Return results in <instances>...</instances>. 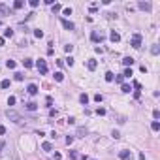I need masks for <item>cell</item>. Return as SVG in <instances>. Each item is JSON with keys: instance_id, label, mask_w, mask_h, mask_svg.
Segmentation results:
<instances>
[{"instance_id": "34", "label": "cell", "mask_w": 160, "mask_h": 160, "mask_svg": "<svg viewBox=\"0 0 160 160\" xmlns=\"http://www.w3.org/2000/svg\"><path fill=\"white\" fill-rule=\"evenodd\" d=\"M28 4H30V6H32V8H38V4H40V2H38V0H30Z\"/></svg>"}, {"instance_id": "31", "label": "cell", "mask_w": 160, "mask_h": 160, "mask_svg": "<svg viewBox=\"0 0 160 160\" xmlns=\"http://www.w3.org/2000/svg\"><path fill=\"white\" fill-rule=\"evenodd\" d=\"M115 81H117V83H121V85H122V81H124V77H122V74H121V76H115Z\"/></svg>"}, {"instance_id": "26", "label": "cell", "mask_w": 160, "mask_h": 160, "mask_svg": "<svg viewBox=\"0 0 160 160\" xmlns=\"http://www.w3.org/2000/svg\"><path fill=\"white\" fill-rule=\"evenodd\" d=\"M23 79H25V76H23L21 72H17L15 74V81H23Z\"/></svg>"}, {"instance_id": "32", "label": "cell", "mask_w": 160, "mask_h": 160, "mask_svg": "<svg viewBox=\"0 0 160 160\" xmlns=\"http://www.w3.org/2000/svg\"><path fill=\"white\" fill-rule=\"evenodd\" d=\"M111 136H113V139H119V138H121V134H119V130H113V132H111Z\"/></svg>"}, {"instance_id": "2", "label": "cell", "mask_w": 160, "mask_h": 160, "mask_svg": "<svg viewBox=\"0 0 160 160\" xmlns=\"http://www.w3.org/2000/svg\"><path fill=\"white\" fill-rule=\"evenodd\" d=\"M132 47H134V49H139V47H141V34L136 32L134 36H132Z\"/></svg>"}, {"instance_id": "30", "label": "cell", "mask_w": 160, "mask_h": 160, "mask_svg": "<svg viewBox=\"0 0 160 160\" xmlns=\"http://www.w3.org/2000/svg\"><path fill=\"white\" fill-rule=\"evenodd\" d=\"M62 13L64 15H72V8H62Z\"/></svg>"}, {"instance_id": "6", "label": "cell", "mask_w": 160, "mask_h": 160, "mask_svg": "<svg viewBox=\"0 0 160 160\" xmlns=\"http://www.w3.org/2000/svg\"><path fill=\"white\" fill-rule=\"evenodd\" d=\"M90 40H92V42H102V40H104V36H102L98 30H92V34H90Z\"/></svg>"}, {"instance_id": "42", "label": "cell", "mask_w": 160, "mask_h": 160, "mask_svg": "<svg viewBox=\"0 0 160 160\" xmlns=\"http://www.w3.org/2000/svg\"><path fill=\"white\" fill-rule=\"evenodd\" d=\"M6 134V126H2V124H0V136H4Z\"/></svg>"}, {"instance_id": "5", "label": "cell", "mask_w": 160, "mask_h": 160, "mask_svg": "<svg viewBox=\"0 0 160 160\" xmlns=\"http://www.w3.org/2000/svg\"><path fill=\"white\" fill-rule=\"evenodd\" d=\"M138 8L139 9H143V11H151V2H138Z\"/></svg>"}, {"instance_id": "8", "label": "cell", "mask_w": 160, "mask_h": 160, "mask_svg": "<svg viewBox=\"0 0 160 160\" xmlns=\"http://www.w3.org/2000/svg\"><path fill=\"white\" fill-rule=\"evenodd\" d=\"M96 66H98V62H96L94 59H88V60H87V68L90 70V72H92V70H96Z\"/></svg>"}, {"instance_id": "20", "label": "cell", "mask_w": 160, "mask_h": 160, "mask_svg": "<svg viewBox=\"0 0 160 160\" xmlns=\"http://www.w3.org/2000/svg\"><path fill=\"white\" fill-rule=\"evenodd\" d=\"M55 81H59V83H60V81H64V74L62 72H57L55 74Z\"/></svg>"}, {"instance_id": "36", "label": "cell", "mask_w": 160, "mask_h": 160, "mask_svg": "<svg viewBox=\"0 0 160 160\" xmlns=\"http://www.w3.org/2000/svg\"><path fill=\"white\" fill-rule=\"evenodd\" d=\"M0 11L6 13V11H8V6H6V4H0Z\"/></svg>"}, {"instance_id": "9", "label": "cell", "mask_w": 160, "mask_h": 160, "mask_svg": "<svg viewBox=\"0 0 160 160\" xmlns=\"http://www.w3.org/2000/svg\"><path fill=\"white\" fill-rule=\"evenodd\" d=\"M109 40H111L113 43H117L119 40H121V34H119V32H115V30H111V34H109Z\"/></svg>"}, {"instance_id": "38", "label": "cell", "mask_w": 160, "mask_h": 160, "mask_svg": "<svg viewBox=\"0 0 160 160\" xmlns=\"http://www.w3.org/2000/svg\"><path fill=\"white\" fill-rule=\"evenodd\" d=\"M94 102H98V104H100V102H102V94H94Z\"/></svg>"}, {"instance_id": "25", "label": "cell", "mask_w": 160, "mask_h": 160, "mask_svg": "<svg viewBox=\"0 0 160 160\" xmlns=\"http://www.w3.org/2000/svg\"><path fill=\"white\" fill-rule=\"evenodd\" d=\"M151 53H153V55H158V53H160L158 45H153V47H151Z\"/></svg>"}, {"instance_id": "39", "label": "cell", "mask_w": 160, "mask_h": 160, "mask_svg": "<svg viewBox=\"0 0 160 160\" xmlns=\"http://www.w3.org/2000/svg\"><path fill=\"white\" fill-rule=\"evenodd\" d=\"M77 134H79V136H87V130H85V128H79V130H77Z\"/></svg>"}, {"instance_id": "3", "label": "cell", "mask_w": 160, "mask_h": 160, "mask_svg": "<svg viewBox=\"0 0 160 160\" xmlns=\"http://www.w3.org/2000/svg\"><path fill=\"white\" fill-rule=\"evenodd\" d=\"M36 66H38V70H40V74H42V76H45V74H47V62H45V60L40 59L38 62H36Z\"/></svg>"}, {"instance_id": "28", "label": "cell", "mask_w": 160, "mask_h": 160, "mask_svg": "<svg viewBox=\"0 0 160 160\" xmlns=\"http://www.w3.org/2000/svg\"><path fill=\"white\" fill-rule=\"evenodd\" d=\"M15 102H17V98H15V96H9V98H8V105H13Z\"/></svg>"}, {"instance_id": "16", "label": "cell", "mask_w": 160, "mask_h": 160, "mask_svg": "<svg viewBox=\"0 0 160 160\" xmlns=\"http://www.w3.org/2000/svg\"><path fill=\"white\" fill-rule=\"evenodd\" d=\"M42 149H43V151H47V153H49V151H51V149H53V145H51V143H49V141H43V145H42Z\"/></svg>"}, {"instance_id": "33", "label": "cell", "mask_w": 160, "mask_h": 160, "mask_svg": "<svg viewBox=\"0 0 160 160\" xmlns=\"http://www.w3.org/2000/svg\"><path fill=\"white\" fill-rule=\"evenodd\" d=\"M66 64H68V66H70V68L74 66V59H72V57H68V59H66Z\"/></svg>"}, {"instance_id": "1", "label": "cell", "mask_w": 160, "mask_h": 160, "mask_svg": "<svg viewBox=\"0 0 160 160\" xmlns=\"http://www.w3.org/2000/svg\"><path fill=\"white\" fill-rule=\"evenodd\" d=\"M6 117H8L11 122H21V115L17 113V111H13V109H8V111H6Z\"/></svg>"}, {"instance_id": "45", "label": "cell", "mask_w": 160, "mask_h": 160, "mask_svg": "<svg viewBox=\"0 0 160 160\" xmlns=\"http://www.w3.org/2000/svg\"><path fill=\"white\" fill-rule=\"evenodd\" d=\"M139 160H145V153H139V156H138Z\"/></svg>"}, {"instance_id": "46", "label": "cell", "mask_w": 160, "mask_h": 160, "mask_svg": "<svg viewBox=\"0 0 160 160\" xmlns=\"http://www.w3.org/2000/svg\"><path fill=\"white\" fill-rule=\"evenodd\" d=\"M4 42H6V40H4V38H0V45H4Z\"/></svg>"}, {"instance_id": "19", "label": "cell", "mask_w": 160, "mask_h": 160, "mask_svg": "<svg viewBox=\"0 0 160 160\" xmlns=\"http://www.w3.org/2000/svg\"><path fill=\"white\" fill-rule=\"evenodd\" d=\"M11 36H13V28H6L4 30V40L6 38H11Z\"/></svg>"}, {"instance_id": "23", "label": "cell", "mask_w": 160, "mask_h": 160, "mask_svg": "<svg viewBox=\"0 0 160 160\" xmlns=\"http://www.w3.org/2000/svg\"><path fill=\"white\" fill-rule=\"evenodd\" d=\"M134 74H132V68H126L124 70V74H122V77H132Z\"/></svg>"}, {"instance_id": "11", "label": "cell", "mask_w": 160, "mask_h": 160, "mask_svg": "<svg viewBox=\"0 0 160 160\" xmlns=\"http://www.w3.org/2000/svg\"><path fill=\"white\" fill-rule=\"evenodd\" d=\"M122 64H124L126 68H130L132 64H134V59H132V57H124V59H122Z\"/></svg>"}, {"instance_id": "17", "label": "cell", "mask_w": 160, "mask_h": 160, "mask_svg": "<svg viewBox=\"0 0 160 160\" xmlns=\"http://www.w3.org/2000/svg\"><path fill=\"white\" fill-rule=\"evenodd\" d=\"M113 79H115V74L113 72H105V81H109V83H111Z\"/></svg>"}, {"instance_id": "13", "label": "cell", "mask_w": 160, "mask_h": 160, "mask_svg": "<svg viewBox=\"0 0 160 160\" xmlns=\"http://www.w3.org/2000/svg\"><path fill=\"white\" fill-rule=\"evenodd\" d=\"M23 66H25V68H32L34 66V60L32 59H25V60H23Z\"/></svg>"}, {"instance_id": "37", "label": "cell", "mask_w": 160, "mask_h": 160, "mask_svg": "<svg viewBox=\"0 0 160 160\" xmlns=\"http://www.w3.org/2000/svg\"><path fill=\"white\" fill-rule=\"evenodd\" d=\"M72 49H74V45H64V51H66V53H72Z\"/></svg>"}, {"instance_id": "10", "label": "cell", "mask_w": 160, "mask_h": 160, "mask_svg": "<svg viewBox=\"0 0 160 160\" xmlns=\"http://www.w3.org/2000/svg\"><path fill=\"white\" fill-rule=\"evenodd\" d=\"M26 90H28V94H32V96H36V94H38V85H28V88H26Z\"/></svg>"}, {"instance_id": "12", "label": "cell", "mask_w": 160, "mask_h": 160, "mask_svg": "<svg viewBox=\"0 0 160 160\" xmlns=\"http://www.w3.org/2000/svg\"><path fill=\"white\" fill-rule=\"evenodd\" d=\"M26 109L28 111H36L38 109V104H36V102H28V104H26Z\"/></svg>"}, {"instance_id": "7", "label": "cell", "mask_w": 160, "mask_h": 160, "mask_svg": "<svg viewBox=\"0 0 160 160\" xmlns=\"http://www.w3.org/2000/svg\"><path fill=\"white\" fill-rule=\"evenodd\" d=\"M60 23H62V26H64V28H68V30H74V28H76V26H74V23L68 21V19H60Z\"/></svg>"}, {"instance_id": "22", "label": "cell", "mask_w": 160, "mask_h": 160, "mask_svg": "<svg viewBox=\"0 0 160 160\" xmlns=\"http://www.w3.org/2000/svg\"><path fill=\"white\" fill-rule=\"evenodd\" d=\"M6 66H8L9 70H15V66H17V64H15V60H8V62H6Z\"/></svg>"}, {"instance_id": "29", "label": "cell", "mask_w": 160, "mask_h": 160, "mask_svg": "<svg viewBox=\"0 0 160 160\" xmlns=\"http://www.w3.org/2000/svg\"><path fill=\"white\" fill-rule=\"evenodd\" d=\"M53 11H62V6L60 4H53Z\"/></svg>"}, {"instance_id": "21", "label": "cell", "mask_w": 160, "mask_h": 160, "mask_svg": "<svg viewBox=\"0 0 160 160\" xmlns=\"http://www.w3.org/2000/svg\"><path fill=\"white\" fill-rule=\"evenodd\" d=\"M13 8H15V9H21L23 8V0H15V2H13Z\"/></svg>"}, {"instance_id": "15", "label": "cell", "mask_w": 160, "mask_h": 160, "mask_svg": "<svg viewBox=\"0 0 160 160\" xmlns=\"http://www.w3.org/2000/svg\"><path fill=\"white\" fill-rule=\"evenodd\" d=\"M79 102H81V104H83V105H87L88 104V96H87V94H81V96H79Z\"/></svg>"}, {"instance_id": "40", "label": "cell", "mask_w": 160, "mask_h": 160, "mask_svg": "<svg viewBox=\"0 0 160 160\" xmlns=\"http://www.w3.org/2000/svg\"><path fill=\"white\" fill-rule=\"evenodd\" d=\"M96 113H98V115H105V109H104V107H98Z\"/></svg>"}, {"instance_id": "18", "label": "cell", "mask_w": 160, "mask_h": 160, "mask_svg": "<svg viewBox=\"0 0 160 160\" xmlns=\"http://www.w3.org/2000/svg\"><path fill=\"white\" fill-rule=\"evenodd\" d=\"M151 128H153L155 132H158V130H160V122H158V121H153V122H151Z\"/></svg>"}, {"instance_id": "24", "label": "cell", "mask_w": 160, "mask_h": 160, "mask_svg": "<svg viewBox=\"0 0 160 160\" xmlns=\"http://www.w3.org/2000/svg\"><path fill=\"white\" fill-rule=\"evenodd\" d=\"M34 36H36V38H43V30L36 28V30H34Z\"/></svg>"}, {"instance_id": "14", "label": "cell", "mask_w": 160, "mask_h": 160, "mask_svg": "<svg viewBox=\"0 0 160 160\" xmlns=\"http://www.w3.org/2000/svg\"><path fill=\"white\" fill-rule=\"evenodd\" d=\"M121 90H122V92H126V94H128V92L132 90V87H130L128 83H122V85H121Z\"/></svg>"}, {"instance_id": "27", "label": "cell", "mask_w": 160, "mask_h": 160, "mask_svg": "<svg viewBox=\"0 0 160 160\" xmlns=\"http://www.w3.org/2000/svg\"><path fill=\"white\" fill-rule=\"evenodd\" d=\"M0 87H2V88H8L9 87V79H4L2 83H0Z\"/></svg>"}, {"instance_id": "48", "label": "cell", "mask_w": 160, "mask_h": 160, "mask_svg": "<svg viewBox=\"0 0 160 160\" xmlns=\"http://www.w3.org/2000/svg\"><path fill=\"white\" fill-rule=\"evenodd\" d=\"M88 160H96V158H88Z\"/></svg>"}, {"instance_id": "43", "label": "cell", "mask_w": 160, "mask_h": 160, "mask_svg": "<svg viewBox=\"0 0 160 160\" xmlns=\"http://www.w3.org/2000/svg\"><path fill=\"white\" fill-rule=\"evenodd\" d=\"M70 158H77V153L76 151H70Z\"/></svg>"}, {"instance_id": "35", "label": "cell", "mask_w": 160, "mask_h": 160, "mask_svg": "<svg viewBox=\"0 0 160 160\" xmlns=\"http://www.w3.org/2000/svg\"><path fill=\"white\" fill-rule=\"evenodd\" d=\"M66 143H68V145L74 143V136H68V138H66Z\"/></svg>"}, {"instance_id": "4", "label": "cell", "mask_w": 160, "mask_h": 160, "mask_svg": "<svg viewBox=\"0 0 160 160\" xmlns=\"http://www.w3.org/2000/svg\"><path fill=\"white\" fill-rule=\"evenodd\" d=\"M119 158H121V160H132V151H128V149H122V151L119 153Z\"/></svg>"}, {"instance_id": "44", "label": "cell", "mask_w": 160, "mask_h": 160, "mask_svg": "<svg viewBox=\"0 0 160 160\" xmlns=\"http://www.w3.org/2000/svg\"><path fill=\"white\" fill-rule=\"evenodd\" d=\"M55 160H62V155H60V153H55Z\"/></svg>"}, {"instance_id": "47", "label": "cell", "mask_w": 160, "mask_h": 160, "mask_svg": "<svg viewBox=\"0 0 160 160\" xmlns=\"http://www.w3.org/2000/svg\"><path fill=\"white\" fill-rule=\"evenodd\" d=\"M79 160H88V156H81V158Z\"/></svg>"}, {"instance_id": "41", "label": "cell", "mask_w": 160, "mask_h": 160, "mask_svg": "<svg viewBox=\"0 0 160 160\" xmlns=\"http://www.w3.org/2000/svg\"><path fill=\"white\" fill-rule=\"evenodd\" d=\"M153 117H155V119H160V111L155 109V111H153Z\"/></svg>"}]
</instances>
